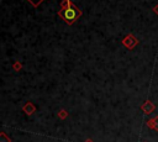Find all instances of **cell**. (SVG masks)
I'll return each instance as SVG.
<instances>
[{
	"instance_id": "1",
	"label": "cell",
	"mask_w": 158,
	"mask_h": 142,
	"mask_svg": "<svg viewBox=\"0 0 158 142\" xmlns=\"http://www.w3.org/2000/svg\"><path fill=\"white\" fill-rule=\"evenodd\" d=\"M63 6H64V7L59 11V15L62 16V19H63L65 22H68V23L74 22V21L79 17V15H80L79 10H77V9L72 5L70 0H65V2H64Z\"/></svg>"
},
{
	"instance_id": "2",
	"label": "cell",
	"mask_w": 158,
	"mask_h": 142,
	"mask_svg": "<svg viewBox=\"0 0 158 142\" xmlns=\"http://www.w3.org/2000/svg\"><path fill=\"white\" fill-rule=\"evenodd\" d=\"M28 1H30V2L32 4V5H35V6H37V5H38V4H40V2L42 1V0H28Z\"/></svg>"
}]
</instances>
